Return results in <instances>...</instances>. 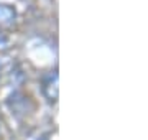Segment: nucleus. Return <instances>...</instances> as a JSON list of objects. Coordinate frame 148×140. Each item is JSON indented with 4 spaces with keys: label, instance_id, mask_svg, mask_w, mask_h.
Here are the masks:
<instances>
[{
    "label": "nucleus",
    "instance_id": "f03ea898",
    "mask_svg": "<svg viewBox=\"0 0 148 140\" xmlns=\"http://www.w3.org/2000/svg\"><path fill=\"white\" fill-rule=\"evenodd\" d=\"M36 140H49V139H46V137H40V139H36Z\"/></svg>",
    "mask_w": 148,
    "mask_h": 140
},
{
    "label": "nucleus",
    "instance_id": "f257e3e1",
    "mask_svg": "<svg viewBox=\"0 0 148 140\" xmlns=\"http://www.w3.org/2000/svg\"><path fill=\"white\" fill-rule=\"evenodd\" d=\"M41 92L46 97L48 102H56L58 101V73L51 71L48 73L41 81Z\"/></svg>",
    "mask_w": 148,
    "mask_h": 140
}]
</instances>
